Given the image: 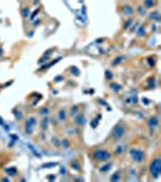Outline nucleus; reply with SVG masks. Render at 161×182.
<instances>
[{"instance_id":"f257e3e1","label":"nucleus","mask_w":161,"mask_h":182,"mask_svg":"<svg viewBox=\"0 0 161 182\" xmlns=\"http://www.w3.org/2000/svg\"><path fill=\"white\" fill-rule=\"evenodd\" d=\"M126 130H127V126L125 123H119L115 128L113 129L112 131V134H110V140L113 141V142H118V141L121 140L125 134H126Z\"/></svg>"},{"instance_id":"f03ea898","label":"nucleus","mask_w":161,"mask_h":182,"mask_svg":"<svg viewBox=\"0 0 161 182\" xmlns=\"http://www.w3.org/2000/svg\"><path fill=\"white\" fill-rule=\"evenodd\" d=\"M160 173H161V159L158 155V157H155V158L152 160V163H150L149 174L153 179H159Z\"/></svg>"},{"instance_id":"7ed1b4c3","label":"nucleus","mask_w":161,"mask_h":182,"mask_svg":"<svg viewBox=\"0 0 161 182\" xmlns=\"http://www.w3.org/2000/svg\"><path fill=\"white\" fill-rule=\"evenodd\" d=\"M110 157H112V154L105 149L97 148V149H94L92 152V159L94 161H105V160L110 159Z\"/></svg>"},{"instance_id":"20e7f679","label":"nucleus","mask_w":161,"mask_h":182,"mask_svg":"<svg viewBox=\"0 0 161 182\" xmlns=\"http://www.w3.org/2000/svg\"><path fill=\"white\" fill-rule=\"evenodd\" d=\"M131 158L134 161H137V163H140V161L144 160V152L142 149H138V148L131 149Z\"/></svg>"},{"instance_id":"39448f33","label":"nucleus","mask_w":161,"mask_h":182,"mask_svg":"<svg viewBox=\"0 0 161 182\" xmlns=\"http://www.w3.org/2000/svg\"><path fill=\"white\" fill-rule=\"evenodd\" d=\"M35 124H37V120H35L34 117H29V118L26 120V131H27L28 134L32 132V130H33V128L35 126Z\"/></svg>"},{"instance_id":"423d86ee","label":"nucleus","mask_w":161,"mask_h":182,"mask_svg":"<svg viewBox=\"0 0 161 182\" xmlns=\"http://www.w3.org/2000/svg\"><path fill=\"white\" fill-rule=\"evenodd\" d=\"M148 125L150 126V128H156V126H158V118L156 117H152L148 120Z\"/></svg>"},{"instance_id":"0eeeda50","label":"nucleus","mask_w":161,"mask_h":182,"mask_svg":"<svg viewBox=\"0 0 161 182\" xmlns=\"http://www.w3.org/2000/svg\"><path fill=\"white\" fill-rule=\"evenodd\" d=\"M58 118H59V120H64L65 118H67V113H65V109H61V110H59Z\"/></svg>"},{"instance_id":"6e6552de","label":"nucleus","mask_w":161,"mask_h":182,"mask_svg":"<svg viewBox=\"0 0 161 182\" xmlns=\"http://www.w3.org/2000/svg\"><path fill=\"white\" fill-rule=\"evenodd\" d=\"M144 4H145V6H147L148 9H150L154 5V1H153V0H144Z\"/></svg>"}]
</instances>
